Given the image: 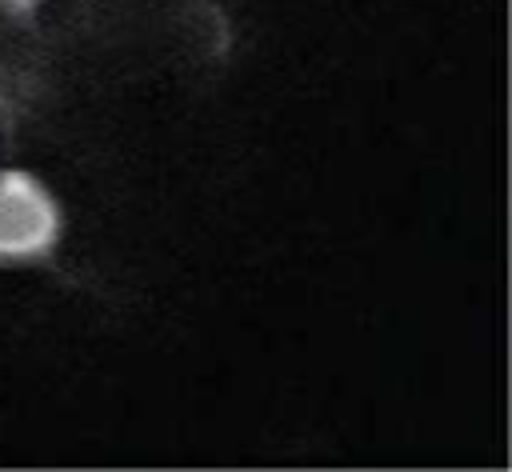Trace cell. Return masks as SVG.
I'll return each instance as SVG.
<instances>
[{
	"mask_svg": "<svg viewBox=\"0 0 512 472\" xmlns=\"http://www.w3.org/2000/svg\"><path fill=\"white\" fill-rule=\"evenodd\" d=\"M60 240L56 196L24 168L0 172V264L44 260Z\"/></svg>",
	"mask_w": 512,
	"mask_h": 472,
	"instance_id": "cell-1",
	"label": "cell"
},
{
	"mask_svg": "<svg viewBox=\"0 0 512 472\" xmlns=\"http://www.w3.org/2000/svg\"><path fill=\"white\" fill-rule=\"evenodd\" d=\"M0 8H4V12H32L36 0H0Z\"/></svg>",
	"mask_w": 512,
	"mask_h": 472,
	"instance_id": "cell-2",
	"label": "cell"
}]
</instances>
